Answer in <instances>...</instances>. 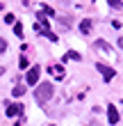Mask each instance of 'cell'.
<instances>
[{"label": "cell", "mask_w": 123, "mask_h": 126, "mask_svg": "<svg viewBox=\"0 0 123 126\" xmlns=\"http://www.w3.org/2000/svg\"><path fill=\"white\" fill-rule=\"evenodd\" d=\"M21 103H9L7 106V117H16V115H21Z\"/></svg>", "instance_id": "8992f818"}, {"label": "cell", "mask_w": 123, "mask_h": 126, "mask_svg": "<svg viewBox=\"0 0 123 126\" xmlns=\"http://www.w3.org/2000/svg\"><path fill=\"white\" fill-rule=\"evenodd\" d=\"M107 5L114 7V9H121V7H123V0H107Z\"/></svg>", "instance_id": "9c48e42d"}, {"label": "cell", "mask_w": 123, "mask_h": 126, "mask_svg": "<svg viewBox=\"0 0 123 126\" xmlns=\"http://www.w3.org/2000/svg\"><path fill=\"white\" fill-rule=\"evenodd\" d=\"M5 21H7V23H14L16 18H14V14H7V16H5Z\"/></svg>", "instance_id": "5bb4252c"}, {"label": "cell", "mask_w": 123, "mask_h": 126, "mask_svg": "<svg viewBox=\"0 0 123 126\" xmlns=\"http://www.w3.org/2000/svg\"><path fill=\"white\" fill-rule=\"evenodd\" d=\"M119 46H121V48H123V37H121V39H119Z\"/></svg>", "instance_id": "9a60e30c"}, {"label": "cell", "mask_w": 123, "mask_h": 126, "mask_svg": "<svg viewBox=\"0 0 123 126\" xmlns=\"http://www.w3.org/2000/svg\"><path fill=\"white\" fill-rule=\"evenodd\" d=\"M14 34H16V37H23V25H21V23H14Z\"/></svg>", "instance_id": "30bf717a"}, {"label": "cell", "mask_w": 123, "mask_h": 126, "mask_svg": "<svg viewBox=\"0 0 123 126\" xmlns=\"http://www.w3.org/2000/svg\"><path fill=\"white\" fill-rule=\"evenodd\" d=\"M23 94H25V85H16V87L11 90V96H16V99H21Z\"/></svg>", "instance_id": "ba28073f"}, {"label": "cell", "mask_w": 123, "mask_h": 126, "mask_svg": "<svg viewBox=\"0 0 123 126\" xmlns=\"http://www.w3.org/2000/svg\"><path fill=\"white\" fill-rule=\"evenodd\" d=\"M107 119H110V124H119V110H116L114 103L107 106Z\"/></svg>", "instance_id": "277c9868"}, {"label": "cell", "mask_w": 123, "mask_h": 126, "mask_svg": "<svg viewBox=\"0 0 123 126\" xmlns=\"http://www.w3.org/2000/svg\"><path fill=\"white\" fill-rule=\"evenodd\" d=\"M39 76H41V69H39V66H32V69L27 71V76H25L27 85H34V87H37V83H39Z\"/></svg>", "instance_id": "7a4b0ae2"}, {"label": "cell", "mask_w": 123, "mask_h": 126, "mask_svg": "<svg viewBox=\"0 0 123 126\" xmlns=\"http://www.w3.org/2000/svg\"><path fill=\"white\" fill-rule=\"evenodd\" d=\"M91 28H93V21H91V18H82V21H80V32H82V34H89Z\"/></svg>", "instance_id": "5b68a950"}, {"label": "cell", "mask_w": 123, "mask_h": 126, "mask_svg": "<svg viewBox=\"0 0 123 126\" xmlns=\"http://www.w3.org/2000/svg\"><path fill=\"white\" fill-rule=\"evenodd\" d=\"M55 96V85L53 83H39L34 90V101L37 103H48Z\"/></svg>", "instance_id": "6da1fadb"}, {"label": "cell", "mask_w": 123, "mask_h": 126, "mask_svg": "<svg viewBox=\"0 0 123 126\" xmlns=\"http://www.w3.org/2000/svg\"><path fill=\"white\" fill-rule=\"evenodd\" d=\"M2 73H5V66H0V76H2Z\"/></svg>", "instance_id": "2e32d148"}, {"label": "cell", "mask_w": 123, "mask_h": 126, "mask_svg": "<svg viewBox=\"0 0 123 126\" xmlns=\"http://www.w3.org/2000/svg\"><path fill=\"white\" fill-rule=\"evenodd\" d=\"M5 50H7V39L0 37V53H5Z\"/></svg>", "instance_id": "4fadbf2b"}, {"label": "cell", "mask_w": 123, "mask_h": 126, "mask_svg": "<svg viewBox=\"0 0 123 126\" xmlns=\"http://www.w3.org/2000/svg\"><path fill=\"white\" fill-rule=\"evenodd\" d=\"M96 69L103 73V78L107 80V83H110V80L116 76V71H114V69H110V66H107V64H103V62H98V64H96Z\"/></svg>", "instance_id": "3957f363"}, {"label": "cell", "mask_w": 123, "mask_h": 126, "mask_svg": "<svg viewBox=\"0 0 123 126\" xmlns=\"http://www.w3.org/2000/svg\"><path fill=\"white\" fill-rule=\"evenodd\" d=\"M50 71H53V73H55L57 78H62V76H64V69H62V66H53Z\"/></svg>", "instance_id": "8fae6325"}, {"label": "cell", "mask_w": 123, "mask_h": 126, "mask_svg": "<svg viewBox=\"0 0 123 126\" xmlns=\"http://www.w3.org/2000/svg\"><path fill=\"white\" fill-rule=\"evenodd\" d=\"M66 60H80V53H73L71 50V53H66Z\"/></svg>", "instance_id": "7c38bea8"}, {"label": "cell", "mask_w": 123, "mask_h": 126, "mask_svg": "<svg viewBox=\"0 0 123 126\" xmlns=\"http://www.w3.org/2000/svg\"><path fill=\"white\" fill-rule=\"evenodd\" d=\"M93 48H98V50H110L112 46H110L105 39H96V41H93Z\"/></svg>", "instance_id": "52a82bcc"}]
</instances>
